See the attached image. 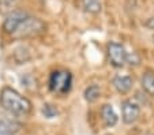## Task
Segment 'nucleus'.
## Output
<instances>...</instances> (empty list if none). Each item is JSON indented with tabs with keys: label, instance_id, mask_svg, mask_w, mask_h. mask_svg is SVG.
<instances>
[{
	"label": "nucleus",
	"instance_id": "obj_1",
	"mask_svg": "<svg viewBox=\"0 0 154 135\" xmlns=\"http://www.w3.org/2000/svg\"><path fill=\"white\" fill-rule=\"evenodd\" d=\"M0 104L15 116H26L32 112V103L11 87H4L0 93Z\"/></svg>",
	"mask_w": 154,
	"mask_h": 135
},
{
	"label": "nucleus",
	"instance_id": "obj_2",
	"mask_svg": "<svg viewBox=\"0 0 154 135\" xmlns=\"http://www.w3.org/2000/svg\"><path fill=\"white\" fill-rule=\"evenodd\" d=\"M45 29H47V26H45V23L41 19L27 15L23 21H22V23L17 27L12 37H15V38L35 37V35H40L41 33L45 32Z\"/></svg>",
	"mask_w": 154,
	"mask_h": 135
},
{
	"label": "nucleus",
	"instance_id": "obj_3",
	"mask_svg": "<svg viewBox=\"0 0 154 135\" xmlns=\"http://www.w3.org/2000/svg\"><path fill=\"white\" fill-rule=\"evenodd\" d=\"M72 75L68 71H55L51 75L49 87L52 91L59 94H66L71 89Z\"/></svg>",
	"mask_w": 154,
	"mask_h": 135
},
{
	"label": "nucleus",
	"instance_id": "obj_4",
	"mask_svg": "<svg viewBox=\"0 0 154 135\" xmlns=\"http://www.w3.org/2000/svg\"><path fill=\"white\" fill-rule=\"evenodd\" d=\"M108 57L109 62L115 67H123L128 62V53L123 45L117 42H109L108 44Z\"/></svg>",
	"mask_w": 154,
	"mask_h": 135
},
{
	"label": "nucleus",
	"instance_id": "obj_5",
	"mask_svg": "<svg viewBox=\"0 0 154 135\" xmlns=\"http://www.w3.org/2000/svg\"><path fill=\"white\" fill-rule=\"evenodd\" d=\"M140 115V108L132 100H124L122 103V119L124 124H132L138 120Z\"/></svg>",
	"mask_w": 154,
	"mask_h": 135
},
{
	"label": "nucleus",
	"instance_id": "obj_6",
	"mask_svg": "<svg viewBox=\"0 0 154 135\" xmlns=\"http://www.w3.org/2000/svg\"><path fill=\"white\" fill-rule=\"evenodd\" d=\"M26 17H27V14L26 12H23V11H12V12H10V14L7 15V18L4 19V23H3L4 32L12 35L14 34V32L17 30V27L22 23V21H23Z\"/></svg>",
	"mask_w": 154,
	"mask_h": 135
},
{
	"label": "nucleus",
	"instance_id": "obj_7",
	"mask_svg": "<svg viewBox=\"0 0 154 135\" xmlns=\"http://www.w3.org/2000/svg\"><path fill=\"white\" fill-rule=\"evenodd\" d=\"M112 83H113V87L120 94H127L132 87V78L128 75H116Z\"/></svg>",
	"mask_w": 154,
	"mask_h": 135
},
{
	"label": "nucleus",
	"instance_id": "obj_8",
	"mask_svg": "<svg viewBox=\"0 0 154 135\" xmlns=\"http://www.w3.org/2000/svg\"><path fill=\"white\" fill-rule=\"evenodd\" d=\"M101 119L106 127H113L117 123V115L111 104H104L101 108Z\"/></svg>",
	"mask_w": 154,
	"mask_h": 135
},
{
	"label": "nucleus",
	"instance_id": "obj_9",
	"mask_svg": "<svg viewBox=\"0 0 154 135\" xmlns=\"http://www.w3.org/2000/svg\"><path fill=\"white\" fill-rule=\"evenodd\" d=\"M19 130V124L10 119L0 118V135H15Z\"/></svg>",
	"mask_w": 154,
	"mask_h": 135
},
{
	"label": "nucleus",
	"instance_id": "obj_10",
	"mask_svg": "<svg viewBox=\"0 0 154 135\" xmlns=\"http://www.w3.org/2000/svg\"><path fill=\"white\" fill-rule=\"evenodd\" d=\"M140 85H142V89L149 94V96H154V72L146 71V72L142 75Z\"/></svg>",
	"mask_w": 154,
	"mask_h": 135
},
{
	"label": "nucleus",
	"instance_id": "obj_11",
	"mask_svg": "<svg viewBox=\"0 0 154 135\" xmlns=\"http://www.w3.org/2000/svg\"><path fill=\"white\" fill-rule=\"evenodd\" d=\"M82 6L85 11L90 12V14H100L102 10L101 0H82Z\"/></svg>",
	"mask_w": 154,
	"mask_h": 135
},
{
	"label": "nucleus",
	"instance_id": "obj_12",
	"mask_svg": "<svg viewBox=\"0 0 154 135\" xmlns=\"http://www.w3.org/2000/svg\"><path fill=\"white\" fill-rule=\"evenodd\" d=\"M83 96L87 103H96L100 98V96H101V90H100V87L97 85H91L89 87H86Z\"/></svg>",
	"mask_w": 154,
	"mask_h": 135
},
{
	"label": "nucleus",
	"instance_id": "obj_13",
	"mask_svg": "<svg viewBox=\"0 0 154 135\" xmlns=\"http://www.w3.org/2000/svg\"><path fill=\"white\" fill-rule=\"evenodd\" d=\"M145 25L149 27V29H154V18H149L147 21L145 22Z\"/></svg>",
	"mask_w": 154,
	"mask_h": 135
},
{
	"label": "nucleus",
	"instance_id": "obj_14",
	"mask_svg": "<svg viewBox=\"0 0 154 135\" xmlns=\"http://www.w3.org/2000/svg\"><path fill=\"white\" fill-rule=\"evenodd\" d=\"M153 42H154V34H153Z\"/></svg>",
	"mask_w": 154,
	"mask_h": 135
}]
</instances>
